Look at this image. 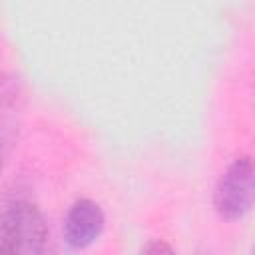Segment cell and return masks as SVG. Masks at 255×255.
Wrapping results in <instances>:
<instances>
[{
	"instance_id": "obj_2",
	"label": "cell",
	"mask_w": 255,
	"mask_h": 255,
	"mask_svg": "<svg viewBox=\"0 0 255 255\" xmlns=\"http://www.w3.org/2000/svg\"><path fill=\"white\" fill-rule=\"evenodd\" d=\"M255 199V169L249 155L235 157L219 175L213 189V207L225 221L243 219Z\"/></svg>"
},
{
	"instance_id": "obj_5",
	"label": "cell",
	"mask_w": 255,
	"mask_h": 255,
	"mask_svg": "<svg viewBox=\"0 0 255 255\" xmlns=\"http://www.w3.org/2000/svg\"><path fill=\"white\" fill-rule=\"evenodd\" d=\"M44 255H58V253H56V251H46Z\"/></svg>"
},
{
	"instance_id": "obj_3",
	"label": "cell",
	"mask_w": 255,
	"mask_h": 255,
	"mask_svg": "<svg viewBox=\"0 0 255 255\" xmlns=\"http://www.w3.org/2000/svg\"><path fill=\"white\" fill-rule=\"evenodd\" d=\"M106 225L104 209L98 201L82 197L74 201L64 217V241L72 249H86L98 241Z\"/></svg>"
},
{
	"instance_id": "obj_6",
	"label": "cell",
	"mask_w": 255,
	"mask_h": 255,
	"mask_svg": "<svg viewBox=\"0 0 255 255\" xmlns=\"http://www.w3.org/2000/svg\"><path fill=\"white\" fill-rule=\"evenodd\" d=\"M0 165H2V151H0Z\"/></svg>"
},
{
	"instance_id": "obj_4",
	"label": "cell",
	"mask_w": 255,
	"mask_h": 255,
	"mask_svg": "<svg viewBox=\"0 0 255 255\" xmlns=\"http://www.w3.org/2000/svg\"><path fill=\"white\" fill-rule=\"evenodd\" d=\"M139 255H177V253H175V249L167 241H163V239H151V241H147L143 245V249H141Z\"/></svg>"
},
{
	"instance_id": "obj_1",
	"label": "cell",
	"mask_w": 255,
	"mask_h": 255,
	"mask_svg": "<svg viewBox=\"0 0 255 255\" xmlns=\"http://www.w3.org/2000/svg\"><path fill=\"white\" fill-rule=\"evenodd\" d=\"M48 223L32 201H14L0 213V255H44Z\"/></svg>"
}]
</instances>
